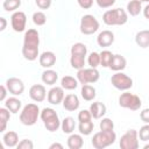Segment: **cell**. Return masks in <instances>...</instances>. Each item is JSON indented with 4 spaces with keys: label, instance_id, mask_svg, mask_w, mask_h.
Masks as SVG:
<instances>
[{
    "label": "cell",
    "instance_id": "1",
    "mask_svg": "<svg viewBox=\"0 0 149 149\" xmlns=\"http://www.w3.org/2000/svg\"><path fill=\"white\" fill-rule=\"evenodd\" d=\"M38 45H40V35L36 29H28L23 36V47L22 55L27 61H35L38 56Z\"/></svg>",
    "mask_w": 149,
    "mask_h": 149
},
{
    "label": "cell",
    "instance_id": "2",
    "mask_svg": "<svg viewBox=\"0 0 149 149\" xmlns=\"http://www.w3.org/2000/svg\"><path fill=\"white\" fill-rule=\"evenodd\" d=\"M102 21L107 26H122L128 21V13L122 8L108 9L104 13Z\"/></svg>",
    "mask_w": 149,
    "mask_h": 149
},
{
    "label": "cell",
    "instance_id": "3",
    "mask_svg": "<svg viewBox=\"0 0 149 149\" xmlns=\"http://www.w3.org/2000/svg\"><path fill=\"white\" fill-rule=\"evenodd\" d=\"M40 118L43 121V125L47 128V130H49L51 133L58 130V128L61 127V122L62 121L59 120L58 114L56 113V111L54 108H50V107L43 108L41 111Z\"/></svg>",
    "mask_w": 149,
    "mask_h": 149
},
{
    "label": "cell",
    "instance_id": "4",
    "mask_svg": "<svg viewBox=\"0 0 149 149\" xmlns=\"http://www.w3.org/2000/svg\"><path fill=\"white\" fill-rule=\"evenodd\" d=\"M41 112L36 104H27L20 112V122L24 126H34Z\"/></svg>",
    "mask_w": 149,
    "mask_h": 149
},
{
    "label": "cell",
    "instance_id": "5",
    "mask_svg": "<svg viewBox=\"0 0 149 149\" xmlns=\"http://www.w3.org/2000/svg\"><path fill=\"white\" fill-rule=\"evenodd\" d=\"M115 140H116V134L114 133V130H109V132L100 130L93 135L91 143L95 149H104L112 146L115 142Z\"/></svg>",
    "mask_w": 149,
    "mask_h": 149
},
{
    "label": "cell",
    "instance_id": "6",
    "mask_svg": "<svg viewBox=\"0 0 149 149\" xmlns=\"http://www.w3.org/2000/svg\"><path fill=\"white\" fill-rule=\"evenodd\" d=\"M119 105L122 108H127L130 111H137L142 106V101L139 95L133 94L130 92H123L119 97Z\"/></svg>",
    "mask_w": 149,
    "mask_h": 149
},
{
    "label": "cell",
    "instance_id": "7",
    "mask_svg": "<svg viewBox=\"0 0 149 149\" xmlns=\"http://www.w3.org/2000/svg\"><path fill=\"white\" fill-rule=\"evenodd\" d=\"M100 27L99 21L95 19V16L91 15V14H86L81 17L80 20V33L84 35H93L94 33L98 31Z\"/></svg>",
    "mask_w": 149,
    "mask_h": 149
},
{
    "label": "cell",
    "instance_id": "8",
    "mask_svg": "<svg viewBox=\"0 0 149 149\" xmlns=\"http://www.w3.org/2000/svg\"><path fill=\"white\" fill-rule=\"evenodd\" d=\"M99 78H100V73L97 70V68H88V69L83 68L77 71V79L81 85L97 83Z\"/></svg>",
    "mask_w": 149,
    "mask_h": 149
},
{
    "label": "cell",
    "instance_id": "9",
    "mask_svg": "<svg viewBox=\"0 0 149 149\" xmlns=\"http://www.w3.org/2000/svg\"><path fill=\"white\" fill-rule=\"evenodd\" d=\"M111 83L116 90H120V91H127L133 87V79L128 74L121 71L115 72L111 77Z\"/></svg>",
    "mask_w": 149,
    "mask_h": 149
},
{
    "label": "cell",
    "instance_id": "10",
    "mask_svg": "<svg viewBox=\"0 0 149 149\" xmlns=\"http://www.w3.org/2000/svg\"><path fill=\"white\" fill-rule=\"evenodd\" d=\"M119 146L121 149H137L139 148V133L135 129H128L120 139Z\"/></svg>",
    "mask_w": 149,
    "mask_h": 149
},
{
    "label": "cell",
    "instance_id": "11",
    "mask_svg": "<svg viewBox=\"0 0 149 149\" xmlns=\"http://www.w3.org/2000/svg\"><path fill=\"white\" fill-rule=\"evenodd\" d=\"M10 24L14 31L16 33H22L26 29V24H27V16L21 10H16L10 16Z\"/></svg>",
    "mask_w": 149,
    "mask_h": 149
},
{
    "label": "cell",
    "instance_id": "12",
    "mask_svg": "<svg viewBox=\"0 0 149 149\" xmlns=\"http://www.w3.org/2000/svg\"><path fill=\"white\" fill-rule=\"evenodd\" d=\"M6 87L8 92L13 95H21L24 91V84L20 78L10 77L6 80Z\"/></svg>",
    "mask_w": 149,
    "mask_h": 149
},
{
    "label": "cell",
    "instance_id": "13",
    "mask_svg": "<svg viewBox=\"0 0 149 149\" xmlns=\"http://www.w3.org/2000/svg\"><path fill=\"white\" fill-rule=\"evenodd\" d=\"M64 88L62 86H52L47 94L48 102L51 105H59L64 100Z\"/></svg>",
    "mask_w": 149,
    "mask_h": 149
},
{
    "label": "cell",
    "instance_id": "14",
    "mask_svg": "<svg viewBox=\"0 0 149 149\" xmlns=\"http://www.w3.org/2000/svg\"><path fill=\"white\" fill-rule=\"evenodd\" d=\"M47 90L42 84H35L29 88V97L35 102H42L47 98Z\"/></svg>",
    "mask_w": 149,
    "mask_h": 149
},
{
    "label": "cell",
    "instance_id": "15",
    "mask_svg": "<svg viewBox=\"0 0 149 149\" xmlns=\"http://www.w3.org/2000/svg\"><path fill=\"white\" fill-rule=\"evenodd\" d=\"M114 40H115V37H114L113 31H111V30H102V31L99 33V35L97 37V43H98L99 47L106 48V47L112 45L114 43Z\"/></svg>",
    "mask_w": 149,
    "mask_h": 149
},
{
    "label": "cell",
    "instance_id": "16",
    "mask_svg": "<svg viewBox=\"0 0 149 149\" xmlns=\"http://www.w3.org/2000/svg\"><path fill=\"white\" fill-rule=\"evenodd\" d=\"M62 104H63L64 109H66V111H69V112H74V111H77V109L79 108V105H80L79 98H78L76 94H73V93H70V94L65 95Z\"/></svg>",
    "mask_w": 149,
    "mask_h": 149
},
{
    "label": "cell",
    "instance_id": "17",
    "mask_svg": "<svg viewBox=\"0 0 149 149\" xmlns=\"http://www.w3.org/2000/svg\"><path fill=\"white\" fill-rule=\"evenodd\" d=\"M40 65L44 69H51L56 63V55L52 51H44L38 57Z\"/></svg>",
    "mask_w": 149,
    "mask_h": 149
},
{
    "label": "cell",
    "instance_id": "18",
    "mask_svg": "<svg viewBox=\"0 0 149 149\" xmlns=\"http://www.w3.org/2000/svg\"><path fill=\"white\" fill-rule=\"evenodd\" d=\"M90 112H91V115L93 119H101L106 114L107 108H106V105L104 102L94 101L90 106Z\"/></svg>",
    "mask_w": 149,
    "mask_h": 149
},
{
    "label": "cell",
    "instance_id": "19",
    "mask_svg": "<svg viewBox=\"0 0 149 149\" xmlns=\"http://www.w3.org/2000/svg\"><path fill=\"white\" fill-rule=\"evenodd\" d=\"M127 66V61L122 55H113L112 61L109 63V69L118 72V71H122L125 70Z\"/></svg>",
    "mask_w": 149,
    "mask_h": 149
},
{
    "label": "cell",
    "instance_id": "20",
    "mask_svg": "<svg viewBox=\"0 0 149 149\" xmlns=\"http://www.w3.org/2000/svg\"><path fill=\"white\" fill-rule=\"evenodd\" d=\"M21 106H22V102L20 99L16 98V95L14 97H10V98H7L5 100V107L7 109H9V112L12 114H16L20 112L21 109Z\"/></svg>",
    "mask_w": 149,
    "mask_h": 149
},
{
    "label": "cell",
    "instance_id": "21",
    "mask_svg": "<svg viewBox=\"0 0 149 149\" xmlns=\"http://www.w3.org/2000/svg\"><path fill=\"white\" fill-rule=\"evenodd\" d=\"M2 142L6 147L8 148H14L17 146L19 143V135L16 132H13V130H8L3 134L2 136Z\"/></svg>",
    "mask_w": 149,
    "mask_h": 149
},
{
    "label": "cell",
    "instance_id": "22",
    "mask_svg": "<svg viewBox=\"0 0 149 149\" xmlns=\"http://www.w3.org/2000/svg\"><path fill=\"white\" fill-rule=\"evenodd\" d=\"M41 79H42V81H43L44 84L52 86V85H55L56 81L58 80V73H57L55 70H52V69H47V70H44V71L42 72Z\"/></svg>",
    "mask_w": 149,
    "mask_h": 149
},
{
    "label": "cell",
    "instance_id": "23",
    "mask_svg": "<svg viewBox=\"0 0 149 149\" xmlns=\"http://www.w3.org/2000/svg\"><path fill=\"white\" fill-rule=\"evenodd\" d=\"M66 144L70 149H80L84 146V140L81 134H70V136L68 137Z\"/></svg>",
    "mask_w": 149,
    "mask_h": 149
},
{
    "label": "cell",
    "instance_id": "24",
    "mask_svg": "<svg viewBox=\"0 0 149 149\" xmlns=\"http://www.w3.org/2000/svg\"><path fill=\"white\" fill-rule=\"evenodd\" d=\"M135 43L140 47V48H148L149 47V30L144 29V30H140L139 33H136L135 35Z\"/></svg>",
    "mask_w": 149,
    "mask_h": 149
},
{
    "label": "cell",
    "instance_id": "25",
    "mask_svg": "<svg viewBox=\"0 0 149 149\" xmlns=\"http://www.w3.org/2000/svg\"><path fill=\"white\" fill-rule=\"evenodd\" d=\"M78 83H79L78 79L72 77V76H64L61 79V86L64 90H69V91L76 90L78 87Z\"/></svg>",
    "mask_w": 149,
    "mask_h": 149
},
{
    "label": "cell",
    "instance_id": "26",
    "mask_svg": "<svg viewBox=\"0 0 149 149\" xmlns=\"http://www.w3.org/2000/svg\"><path fill=\"white\" fill-rule=\"evenodd\" d=\"M80 94H81V98L86 101H92L95 95H97V91L95 88L90 85V84H85L81 86V90H80Z\"/></svg>",
    "mask_w": 149,
    "mask_h": 149
},
{
    "label": "cell",
    "instance_id": "27",
    "mask_svg": "<svg viewBox=\"0 0 149 149\" xmlns=\"http://www.w3.org/2000/svg\"><path fill=\"white\" fill-rule=\"evenodd\" d=\"M61 128L64 134H72L76 128V121L72 116H65L61 122Z\"/></svg>",
    "mask_w": 149,
    "mask_h": 149
},
{
    "label": "cell",
    "instance_id": "28",
    "mask_svg": "<svg viewBox=\"0 0 149 149\" xmlns=\"http://www.w3.org/2000/svg\"><path fill=\"white\" fill-rule=\"evenodd\" d=\"M127 13L130 15V16H136L139 15L141 12H142V2L137 1V0H130L128 3H127Z\"/></svg>",
    "mask_w": 149,
    "mask_h": 149
},
{
    "label": "cell",
    "instance_id": "29",
    "mask_svg": "<svg viewBox=\"0 0 149 149\" xmlns=\"http://www.w3.org/2000/svg\"><path fill=\"white\" fill-rule=\"evenodd\" d=\"M10 119V112L9 109H7L6 107H1L0 108V132L3 133L6 130L7 123Z\"/></svg>",
    "mask_w": 149,
    "mask_h": 149
},
{
    "label": "cell",
    "instance_id": "30",
    "mask_svg": "<svg viewBox=\"0 0 149 149\" xmlns=\"http://www.w3.org/2000/svg\"><path fill=\"white\" fill-rule=\"evenodd\" d=\"M93 128H94V123L92 120H88V121H81L79 122L78 125V130L81 135H90L92 132H93Z\"/></svg>",
    "mask_w": 149,
    "mask_h": 149
},
{
    "label": "cell",
    "instance_id": "31",
    "mask_svg": "<svg viewBox=\"0 0 149 149\" xmlns=\"http://www.w3.org/2000/svg\"><path fill=\"white\" fill-rule=\"evenodd\" d=\"M70 64L73 69L76 70H80L84 68L85 65V56H80V55H71L70 57Z\"/></svg>",
    "mask_w": 149,
    "mask_h": 149
},
{
    "label": "cell",
    "instance_id": "32",
    "mask_svg": "<svg viewBox=\"0 0 149 149\" xmlns=\"http://www.w3.org/2000/svg\"><path fill=\"white\" fill-rule=\"evenodd\" d=\"M21 6V0H3L2 7L6 12H16Z\"/></svg>",
    "mask_w": 149,
    "mask_h": 149
},
{
    "label": "cell",
    "instance_id": "33",
    "mask_svg": "<svg viewBox=\"0 0 149 149\" xmlns=\"http://www.w3.org/2000/svg\"><path fill=\"white\" fill-rule=\"evenodd\" d=\"M71 55H80V56H86L87 54V47L84 44V43H74L72 47H71Z\"/></svg>",
    "mask_w": 149,
    "mask_h": 149
},
{
    "label": "cell",
    "instance_id": "34",
    "mask_svg": "<svg viewBox=\"0 0 149 149\" xmlns=\"http://www.w3.org/2000/svg\"><path fill=\"white\" fill-rule=\"evenodd\" d=\"M112 57H113V54L109 50H102L100 52V65L102 68H108L112 61Z\"/></svg>",
    "mask_w": 149,
    "mask_h": 149
},
{
    "label": "cell",
    "instance_id": "35",
    "mask_svg": "<svg viewBox=\"0 0 149 149\" xmlns=\"http://www.w3.org/2000/svg\"><path fill=\"white\" fill-rule=\"evenodd\" d=\"M87 63L90 68H98L100 65V54L92 51L87 57Z\"/></svg>",
    "mask_w": 149,
    "mask_h": 149
},
{
    "label": "cell",
    "instance_id": "36",
    "mask_svg": "<svg viewBox=\"0 0 149 149\" xmlns=\"http://www.w3.org/2000/svg\"><path fill=\"white\" fill-rule=\"evenodd\" d=\"M33 22L36 24V26H44L45 22H47V16L43 12L38 10V12H35L33 14Z\"/></svg>",
    "mask_w": 149,
    "mask_h": 149
},
{
    "label": "cell",
    "instance_id": "37",
    "mask_svg": "<svg viewBox=\"0 0 149 149\" xmlns=\"http://www.w3.org/2000/svg\"><path fill=\"white\" fill-rule=\"evenodd\" d=\"M99 127H100V130H105V132L114 130V122L109 118H102L99 123Z\"/></svg>",
    "mask_w": 149,
    "mask_h": 149
},
{
    "label": "cell",
    "instance_id": "38",
    "mask_svg": "<svg viewBox=\"0 0 149 149\" xmlns=\"http://www.w3.org/2000/svg\"><path fill=\"white\" fill-rule=\"evenodd\" d=\"M137 133H139V139L141 141L148 142L149 141V123H146L144 126H142Z\"/></svg>",
    "mask_w": 149,
    "mask_h": 149
},
{
    "label": "cell",
    "instance_id": "39",
    "mask_svg": "<svg viewBox=\"0 0 149 149\" xmlns=\"http://www.w3.org/2000/svg\"><path fill=\"white\" fill-rule=\"evenodd\" d=\"M88 120H92V115H91V112L90 109H83L78 113V121L81 122V121H88Z\"/></svg>",
    "mask_w": 149,
    "mask_h": 149
},
{
    "label": "cell",
    "instance_id": "40",
    "mask_svg": "<svg viewBox=\"0 0 149 149\" xmlns=\"http://www.w3.org/2000/svg\"><path fill=\"white\" fill-rule=\"evenodd\" d=\"M16 148H17V149H33V148H34V143H33L30 140L24 139V140H21V141L17 143Z\"/></svg>",
    "mask_w": 149,
    "mask_h": 149
},
{
    "label": "cell",
    "instance_id": "41",
    "mask_svg": "<svg viewBox=\"0 0 149 149\" xmlns=\"http://www.w3.org/2000/svg\"><path fill=\"white\" fill-rule=\"evenodd\" d=\"M115 1L116 0H95L97 5L100 8H109L115 3Z\"/></svg>",
    "mask_w": 149,
    "mask_h": 149
},
{
    "label": "cell",
    "instance_id": "42",
    "mask_svg": "<svg viewBox=\"0 0 149 149\" xmlns=\"http://www.w3.org/2000/svg\"><path fill=\"white\" fill-rule=\"evenodd\" d=\"M35 3L41 9H48L51 6V0H35Z\"/></svg>",
    "mask_w": 149,
    "mask_h": 149
},
{
    "label": "cell",
    "instance_id": "43",
    "mask_svg": "<svg viewBox=\"0 0 149 149\" xmlns=\"http://www.w3.org/2000/svg\"><path fill=\"white\" fill-rule=\"evenodd\" d=\"M93 1L94 0H77L78 5L83 8V9H88L93 6Z\"/></svg>",
    "mask_w": 149,
    "mask_h": 149
},
{
    "label": "cell",
    "instance_id": "44",
    "mask_svg": "<svg viewBox=\"0 0 149 149\" xmlns=\"http://www.w3.org/2000/svg\"><path fill=\"white\" fill-rule=\"evenodd\" d=\"M140 119L144 122V123H149V108H144L141 111L140 113Z\"/></svg>",
    "mask_w": 149,
    "mask_h": 149
},
{
    "label": "cell",
    "instance_id": "45",
    "mask_svg": "<svg viewBox=\"0 0 149 149\" xmlns=\"http://www.w3.org/2000/svg\"><path fill=\"white\" fill-rule=\"evenodd\" d=\"M7 92H8V90H7L6 85H1L0 86V101H5L6 100Z\"/></svg>",
    "mask_w": 149,
    "mask_h": 149
},
{
    "label": "cell",
    "instance_id": "46",
    "mask_svg": "<svg viewBox=\"0 0 149 149\" xmlns=\"http://www.w3.org/2000/svg\"><path fill=\"white\" fill-rule=\"evenodd\" d=\"M6 26H7V21L5 17H0V31H3L6 29Z\"/></svg>",
    "mask_w": 149,
    "mask_h": 149
},
{
    "label": "cell",
    "instance_id": "47",
    "mask_svg": "<svg viewBox=\"0 0 149 149\" xmlns=\"http://www.w3.org/2000/svg\"><path fill=\"white\" fill-rule=\"evenodd\" d=\"M142 12H143L144 17H146L147 20H149V3H148V5H146V7L142 9Z\"/></svg>",
    "mask_w": 149,
    "mask_h": 149
},
{
    "label": "cell",
    "instance_id": "48",
    "mask_svg": "<svg viewBox=\"0 0 149 149\" xmlns=\"http://www.w3.org/2000/svg\"><path fill=\"white\" fill-rule=\"evenodd\" d=\"M55 148H57V149H63V144H61V143H58V142H55V143L50 144V147H49V149H55Z\"/></svg>",
    "mask_w": 149,
    "mask_h": 149
},
{
    "label": "cell",
    "instance_id": "49",
    "mask_svg": "<svg viewBox=\"0 0 149 149\" xmlns=\"http://www.w3.org/2000/svg\"><path fill=\"white\" fill-rule=\"evenodd\" d=\"M143 149H149V143L144 144V146H143Z\"/></svg>",
    "mask_w": 149,
    "mask_h": 149
},
{
    "label": "cell",
    "instance_id": "50",
    "mask_svg": "<svg viewBox=\"0 0 149 149\" xmlns=\"http://www.w3.org/2000/svg\"><path fill=\"white\" fill-rule=\"evenodd\" d=\"M137 1H140V2H149V0H137Z\"/></svg>",
    "mask_w": 149,
    "mask_h": 149
}]
</instances>
